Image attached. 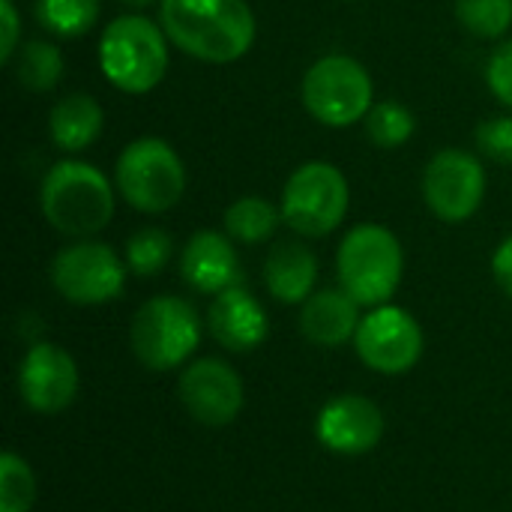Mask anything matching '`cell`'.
I'll return each instance as SVG.
<instances>
[{"instance_id":"obj_1","label":"cell","mask_w":512,"mask_h":512,"mask_svg":"<svg viewBox=\"0 0 512 512\" xmlns=\"http://www.w3.org/2000/svg\"><path fill=\"white\" fill-rule=\"evenodd\" d=\"M159 24L180 51L204 63H234L255 42L246 0H159Z\"/></svg>"},{"instance_id":"obj_2","label":"cell","mask_w":512,"mask_h":512,"mask_svg":"<svg viewBox=\"0 0 512 512\" xmlns=\"http://www.w3.org/2000/svg\"><path fill=\"white\" fill-rule=\"evenodd\" d=\"M42 216L66 237H93L114 216V189L105 174L87 162H57L39 192Z\"/></svg>"},{"instance_id":"obj_3","label":"cell","mask_w":512,"mask_h":512,"mask_svg":"<svg viewBox=\"0 0 512 512\" xmlns=\"http://www.w3.org/2000/svg\"><path fill=\"white\" fill-rule=\"evenodd\" d=\"M99 66L117 90L150 93L168 72V33L144 15H120L102 30Z\"/></svg>"},{"instance_id":"obj_4","label":"cell","mask_w":512,"mask_h":512,"mask_svg":"<svg viewBox=\"0 0 512 512\" xmlns=\"http://www.w3.org/2000/svg\"><path fill=\"white\" fill-rule=\"evenodd\" d=\"M339 285L360 306H384L402 285L405 255L396 234L384 225H357L336 255Z\"/></svg>"},{"instance_id":"obj_5","label":"cell","mask_w":512,"mask_h":512,"mask_svg":"<svg viewBox=\"0 0 512 512\" xmlns=\"http://www.w3.org/2000/svg\"><path fill=\"white\" fill-rule=\"evenodd\" d=\"M114 180L126 204L141 213H165L186 192V168L162 138H138L117 156Z\"/></svg>"},{"instance_id":"obj_6","label":"cell","mask_w":512,"mask_h":512,"mask_svg":"<svg viewBox=\"0 0 512 512\" xmlns=\"http://www.w3.org/2000/svg\"><path fill=\"white\" fill-rule=\"evenodd\" d=\"M132 351L153 372L183 366L201 342V321L183 297H153L132 318Z\"/></svg>"},{"instance_id":"obj_7","label":"cell","mask_w":512,"mask_h":512,"mask_svg":"<svg viewBox=\"0 0 512 512\" xmlns=\"http://www.w3.org/2000/svg\"><path fill=\"white\" fill-rule=\"evenodd\" d=\"M306 111L333 129L366 120L372 102V78L366 66L348 54H327L309 66L300 87Z\"/></svg>"},{"instance_id":"obj_8","label":"cell","mask_w":512,"mask_h":512,"mask_svg":"<svg viewBox=\"0 0 512 512\" xmlns=\"http://www.w3.org/2000/svg\"><path fill=\"white\" fill-rule=\"evenodd\" d=\"M348 180L330 162L300 165L282 189V222L300 237L333 234L348 213Z\"/></svg>"},{"instance_id":"obj_9","label":"cell","mask_w":512,"mask_h":512,"mask_svg":"<svg viewBox=\"0 0 512 512\" xmlns=\"http://www.w3.org/2000/svg\"><path fill=\"white\" fill-rule=\"evenodd\" d=\"M126 267L117 252L96 240H81L57 252L51 261V285L75 306H102L120 297Z\"/></svg>"},{"instance_id":"obj_10","label":"cell","mask_w":512,"mask_h":512,"mask_svg":"<svg viewBox=\"0 0 512 512\" xmlns=\"http://www.w3.org/2000/svg\"><path fill=\"white\" fill-rule=\"evenodd\" d=\"M354 348L372 372L405 375L423 354V330L411 312L384 303L360 321Z\"/></svg>"},{"instance_id":"obj_11","label":"cell","mask_w":512,"mask_h":512,"mask_svg":"<svg viewBox=\"0 0 512 512\" xmlns=\"http://www.w3.org/2000/svg\"><path fill=\"white\" fill-rule=\"evenodd\" d=\"M486 195V171L465 150H441L423 174V198L441 222H468Z\"/></svg>"},{"instance_id":"obj_12","label":"cell","mask_w":512,"mask_h":512,"mask_svg":"<svg viewBox=\"0 0 512 512\" xmlns=\"http://www.w3.org/2000/svg\"><path fill=\"white\" fill-rule=\"evenodd\" d=\"M177 393L186 414L210 429L234 423L243 411V381L225 360L216 357L189 363L180 375Z\"/></svg>"},{"instance_id":"obj_13","label":"cell","mask_w":512,"mask_h":512,"mask_svg":"<svg viewBox=\"0 0 512 512\" xmlns=\"http://www.w3.org/2000/svg\"><path fill=\"white\" fill-rule=\"evenodd\" d=\"M18 393L36 414H60L78 396V366L54 342L33 345L18 366Z\"/></svg>"},{"instance_id":"obj_14","label":"cell","mask_w":512,"mask_h":512,"mask_svg":"<svg viewBox=\"0 0 512 512\" xmlns=\"http://www.w3.org/2000/svg\"><path fill=\"white\" fill-rule=\"evenodd\" d=\"M318 441L339 456H363L375 450L384 438V414L381 408L357 393H345L330 399L315 423Z\"/></svg>"},{"instance_id":"obj_15","label":"cell","mask_w":512,"mask_h":512,"mask_svg":"<svg viewBox=\"0 0 512 512\" xmlns=\"http://www.w3.org/2000/svg\"><path fill=\"white\" fill-rule=\"evenodd\" d=\"M207 327H210V336L222 348L234 354H246V351H255L267 339L270 321H267L264 306L255 300V294L246 291L243 285H234L216 294V300L210 303Z\"/></svg>"},{"instance_id":"obj_16","label":"cell","mask_w":512,"mask_h":512,"mask_svg":"<svg viewBox=\"0 0 512 512\" xmlns=\"http://www.w3.org/2000/svg\"><path fill=\"white\" fill-rule=\"evenodd\" d=\"M180 273L201 294H222L243 282L234 243L219 231H198L189 237L180 258Z\"/></svg>"},{"instance_id":"obj_17","label":"cell","mask_w":512,"mask_h":512,"mask_svg":"<svg viewBox=\"0 0 512 512\" xmlns=\"http://www.w3.org/2000/svg\"><path fill=\"white\" fill-rule=\"evenodd\" d=\"M360 303L345 288H327L312 294L300 312V330L312 345L339 348L360 330Z\"/></svg>"},{"instance_id":"obj_18","label":"cell","mask_w":512,"mask_h":512,"mask_svg":"<svg viewBox=\"0 0 512 512\" xmlns=\"http://www.w3.org/2000/svg\"><path fill=\"white\" fill-rule=\"evenodd\" d=\"M318 279V261L312 249L300 240H282L270 249L264 261L267 291L279 303H306Z\"/></svg>"},{"instance_id":"obj_19","label":"cell","mask_w":512,"mask_h":512,"mask_svg":"<svg viewBox=\"0 0 512 512\" xmlns=\"http://www.w3.org/2000/svg\"><path fill=\"white\" fill-rule=\"evenodd\" d=\"M48 132H51V141L66 153H78V150L90 147L102 132V108H99V102L93 96H87V93L63 96L51 108Z\"/></svg>"},{"instance_id":"obj_20","label":"cell","mask_w":512,"mask_h":512,"mask_svg":"<svg viewBox=\"0 0 512 512\" xmlns=\"http://www.w3.org/2000/svg\"><path fill=\"white\" fill-rule=\"evenodd\" d=\"M279 222H282V210L273 207L270 201L252 198V195L234 201L225 210V234L237 243H246V246L270 240L276 234Z\"/></svg>"},{"instance_id":"obj_21","label":"cell","mask_w":512,"mask_h":512,"mask_svg":"<svg viewBox=\"0 0 512 512\" xmlns=\"http://www.w3.org/2000/svg\"><path fill=\"white\" fill-rule=\"evenodd\" d=\"M36 18L54 36H84L99 18V0H36Z\"/></svg>"},{"instance_id":"obj_22","label":"cell","mask_w":512,"mask_h":512,"mask_svg":"<svg viewBox=\"0 0 512 512\" xmlns=\"http://www.w3.org/2000/svg\"><path fill=\"white\" fill-rule=\"evenodd\" d=\"M18 81L33 93H48L63 78V54L51 42H27L18 54Z\"/></svg>"},{"instance_id":"obj_23","label":"cell","mask_w":512,"mask_h":512,"mask_svg":"<svg viewBox=\"0 0 512 512\" xmlns=\"http://www.w3.org/2000/svg\"><path fill=\"white\" fill-rule=\"evenodd\" d=\"M414 114L399 102H375L366 114V135L378 147H402L414 135Z\"/></svg>"},{"instance_id":"obj_24","label":"cell","mask_w":512,"mask_h":512,"mask_svg":"<svg viewBox=\"0 0 512 512\" xmlns=\"http://www.w3.org/2000/svg\"><path fill=\"white\" fill-rule=\"evenodd\" d=\"M36 501V477L30 465L15 456H0V512H30Z\"/></svg>"},{"instance_id":"obj_25","label":"cell","mask_w":512,"mask_h":512,"mask_svg":"<svg viewBox=\"0 0 512 512\" xmlns=\"http://www.w3.org/2000/svg\"><path fill=\"white\" fill-rule=\"evenodd\" d=\"M456 15L468 33L498 39L510 30L512 0H456Z\"/></svg>"},{"instance_id":"obj_26","label":"cell","mask_w":512,"mask_h":512,"mask_svg":"<svg viewBox=\"0 0 512 512\" xmlns=\"http://www.w3.org/2000/svg\"><path fill=\"white\" fill-rule=\"evenodd\" d=\"M171 258V237L162 228H141L126 243V264L135 276H156Z\"/></svg>"},{"instance_id":"obj_27","label":"cell","mask_w":512,"mask_h":512,"mask_svg":"<svg viewBox=\"0 0 512 512\" xmlns=\"http://www.w3.org/2000/svg\"><path fill=\"white\" fill-rule=\"evenodd\" d=\"M474 138H477V147L489 159H495L501 165H512V114L492 117V120L480 123Z\"/></svg>"},{"instance_id":"obj_28","label":"cell","mask_w":512,"mask_h":512,"mask_svg":"<svg viewBox=\"0 0 512 512\" xmlns=\"http://www.w3.org/2000/svg\"><path fill=\"white\" fill-rule=\"evenodd\" d=\"M486 81H489V90L495 93V99L501 105L512 108V39L504 42V45H498L495 54L489 57Z\"/></svg>"},{"instance_id":"obj_29","label":"cell","mask_w":512,"mask_h":512,"mask_svg":"<svg viewBox=\"0 0 512 512\" xmlns=\"http://www.w3.org/2000/svg\"><path fill=\"white\" fill-rule=\"evenodd\" d=\"M0 18H3V42H0V63H9L18 48V12L12 0H0Z\"/></svg>"},{"instance_id":"obj_30","label":"cell","mask_w":512,"mask_h":512,"mask_svg":"<svg viewBox=\"0 0 512 512\" xmlns=\"http://www.w3.org/2000/svg\"><path fill=\"white\" fill-rule=\"evenodd\" d=\"M492 273H495V282L504 288V294L512 297V234L498 246L492 258Z\"/></svg>"},{"instance_id":"obj_31","label":"cell","mask_w":512,"mask_h":512,"mask_svg":"<svg viewBox=\"0 0 512 512\" xmlns=\"http://www.w3.org/2000/svg\"><path fill=\"white\" fill-rule=\"evenodd\" d=\"M123 3H129V6H147V3H156V0H123Z\"/></svg>"}]
</instances>
